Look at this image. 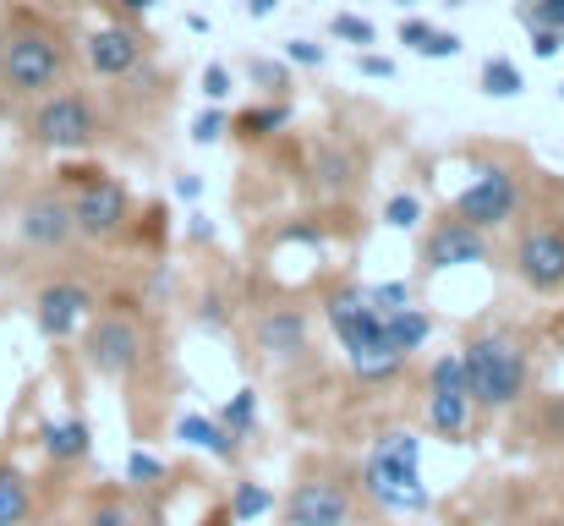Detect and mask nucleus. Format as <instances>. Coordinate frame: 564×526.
Wrapping results in <instances>:
<instances>
[{"label": "nucleus", "mask_w": 564, "mask_h": 526, "mask_svg": "<svg viewBox=\"0 0 564 526\" xmlns=\"http://www.w3.org/2000/svg\"><path fill=\"white\" fill-rule=\"evenodd\" d=\"M77 77V33L33 0H6L0 11V121H17L33 99Z\"/></svg>", "instance_id": "nucleus-1"}, {"label": "nucleus", "mask_w": 564, "mask_h": 526, "mask_svg": "<svg viewBox=\"0 0 564 526\" xmlns=\"http://www.w3.org/2000/svg\"><path fill=\"white\" fill-rule=\"evenodd\" d=\"M329 33H335L340 44H351V50H368L378 39V28L368 17H357V11H335V17H329Z\"/></svg>", "instance_id": "nucleus-28"}, {"label": "nucleus", "mask_w": 564, "mask_h": 526, "mask_svg": "<svg viewBox=\"0 0 564 526\" xmlns=\"http://www.w3.org/2000/svg\"><path fill=\"white\" fill-rule=\"evenodd\" d=\"M6 269H11V253H6V236H0V280H6Z\"/></svg>", "instance_id": "nucleus-43"}, {"label": "nucleus", "mask_w": 564, "mask_h": 526, "mask_svg": "<svg viewBox=\"0 0 564 526\" xmlns=\"http://www.w3.org/2000/svg\"><path fill=\"white\" fill-rule=\"evenodd\" d=\"M39 450H44V461H55V466H77V461H88V450H94V428H88L77 411H66L61 422H44V428H39Z\"/></svg>", "instance_id": "nucleus-17"}, {"label": "nucleus", "mask_w": 564, "mask_h": 526, "mask_svg": "<svg viewBox=\"0 0 564 526\" xmlns=\"http://www.w3.org/2000/svg\"><path fill=\"white\" fill-rule=\"evenodd\" d=\"M225 132H230V116H225L219 105H208V110L192 121V143H203V149H208V143H219Z\"/></svg>", "instance_id": "nucleus-33"}, {"label": "nucleus", "mask_w": 564, "mask_h": 526, "mask_svg": "<svg viewBox=\"0 0 564 526\" xmlns=\"http://www.w3.org/2000/svg\"><path fill=\"white\" fill-rule=\"evenodd\" d=\"M11 241H17V253H28V258H50V264L66 258L72 247H83V241H77L72 203H66V192L55 186V175L22 186V197L11 203Z\"/></svg>", "instance_id": "nucleus-7"}, {"label": "nucleus", "mask_w": 564, "mask_h": 526, "mask_svg": "<svg viewBox=\"0 0 564 526\" xmlns=\"http://www.w3.org/2000/svg\"><path fill=\"white\" fill-rule=\"evenodd\" d=\"M11 132H17V143H22L28 154L83 160V154H99V149H110V143L121 138V116H116V105H110L99 88H88V83L72 77L66 88L33 99V105L11 121Z\"/></svg>", "instance_id": "nucleus-2"}, {"label": "nucleus", "mask_w": 564, "mask_h": 526, "mask_svg": "<svg viewBox=\"0 0 564 526\" xmlns=\"http://www.w3.org/2000/svg\"><path fill=\"white\" fill-rule=\"evenodd\" d=\"M176 192H182V197H197V192H203V181H197L192 171H182L176 175Z\"/></svg>", "instance_id": "nucleus-42"}, {"label": "nucleus", "mask_w": 564, "mask_h": 526, "mask_svg": "<svg viewBox=\"0 0 564 526\" xmlns=\"http://www.w3.org/2000/svg\"><path fill=\"white\" fill-rule=\"evenodd\" d=\"M357 72H362V77H394V61H389V55H373V50H362V55H357Z\"/></svg>", "instance_id": "nucleus-39"}, {"label": "nucleus", "mask_w": 564, "mask_h": 526, "mask_svg": "<svg viewBox=\"0 0 564 526\" xmlns=\"http://www.w3.org/2000/svg\"><path fill=\"white\" fill-rule=\"evenodd\" d=\"M285 127H291V99H258L252 110H241V116L230 121V132L247 138V143H263V138H274V132H285Z\"/></svg>", "instance_id": "nucleus-21"}, {"label": "nucleus", "mask_w": 564, "mask_h": 526, "mask_svg": "<svg viewBox=\"0 0 564 526\" xmlns=\"http://www.w3.org/2000/svg\"><path fill=\"white\" fill-rule=\"evenodd\" d=\"M285 61L291 66H324V44L318 39H291L285 44Z\"/></svg>", "instance_id": "nucleus-37"}, {"label": "nucleus", "mask_w": 564, "mask_h": 526, "mask_svg": "<svg viewBox=\"0 0 564 526\" xmlns=\"http://www.w3.org/2000/svg\"><path fill=\"white\" fill-rule=\"evenodd\" d=\"M477 88H482L488 99H516V94L527 88V77H521V66H516L510 55H488L482 72H477Z\"/></svg>", "instance_id": "nucleus-24"}, {"label": "nucleus", "mask_w": 564, "mask_h": 526, "mask_svg": "<svg viewBox=\"0 0 564 526\" xmlns=\"http://www.w3.org/2000/svg\"><path fill=\"white\" fill-rule=\"evenodd\" d=\"M165 477H171V466L154 461L149 450H132V455H127V483H132V489H154V483H165Z\"/></svg>", "instance_id": "nucleus-31"}, {"label": "nucleus", "mask_w": 564, "mask_h": 526, "mask_svg": "<svg viewBox=\"0 0 564 526\" xmlns=\"http://www.w3.org/2000/svg\"><path fill=\"white\" fill-rule=\"evenodd\" d=\"M313 181H318L324 197H351L362 186V154L351 143H340V138H324L313 149Z\"/></svg>", "instance_id": "nucleus-15"}, {"label": "nucleus", "mask_w": 564, "mask_h": 526, "mask_svg": "<svg viewBox=\"0 0 564 526\" xmlns=\"http://www.w3.org/2000/svg\"><path fill=\"white\" fill-rule=\"evenodd\" d=\"M444 6H471V0H444Z\"/></svg>", "instance_id": "nucleus-46"}, {"label": "nucleus", "mask_w": 564, "mask_h": 526, "mask_svg": "<svg viewBox=\"0 0 564 526\" xmlns=\"http://www.w3.org/2000/svg\"><path fill=\"white\" fill-rule=\"evenodd\" d=\"M564 50V28H532V55L538 61H554Z\"/></svg>", "instance_id": "nucleus-38"}, {"label": "nucleus", "mask_w": 564, "mask_h": 526, "mask_svg": "<svg viewBox=\"0 0 564 526\" xmlns=\"http://www.w3.org/2000/svg\"><path fill=\"white\" fill-rule=\"evenodd\" d=\"M471 395L466 389H455V384H433L427 389V433H438V439H460L466 428H471Z\"/></svg>", "instance_id": "nucleus-18"}, {"label": "nucleus", "mask_w": 564, "mask_h": 526, "mask_svg": "<svg viewBox=\"0 0 564 526\" xmlns=\"http://www.w3.org/2000/svg\"><path fill=\"white\" fill-rule=\"evenodd\" d=\"M383 225H389V230H416V225H422V197H416V192H394V197L383 203Z\"/></svg>", "instance_id": "nucleus-30"}, {"label": "nucleus", "mask_w": 564, "mask_h": 526, "mask_svg": "<svg viewBox=\"0 0 564 526\" xmlns=\"http://www.w3.org/2000/svg\"><path fill=\"white\" fill-rule=\"evenodd\" d=\"M411 50H416L422 61H455V55H460V33H449V28H433V22H427V28H422V39H416Z\"/></svg>", "instance_id": "nucleus-29"}, {"label": "nucleus", "mask_w": 564, "mask_h": 526, "mask_svg": "<svg viewBox=\"0 0 564 526\" xmlns=\"http://www.w3.org/2000/svg\"><path fill=\"white\" fill-rule=\"evenodd\" d=\"M368 302H373L378 313H394V308H405V302H411V286H405V280H383V286H368Z\"/></svg>", "instance_id": "nucleus-34"}, {"label": "nucleus", "mask_w": 564, "mask_h": 526, "mask_svg": "<svg viewBox=\"0 0 564 526\" xmlns=\"http://www.w3.org/2000/svg\"><path fill=\"white\" fill-rule=\"evenodd\" d=\"M324 313H329V324H335V335H340L346 351L389 346V341H383V313L368 302V291H351V286H346V291H335V297L324 302Z\"/></svg>", "instance_id": "nucleus-14"}, {"label": "nucleus", "mask_w": 564, "mask_h": 526, "mask_svg": "<svg viewBox=\"0 0 564 526\" xmlns=\"http://www.w3.org/2000/svg\"><path fill=\"white\" fill-rule=\"evenodd\" d=\"M427 335H433V319H427V308H411V302H405V308L383 313V341H389L394 351H405V356H411V351L422 346Z\"/></svg>", "instance_id": "nucleus-23"}, {"label": "nucleus", "mask_w": 564, "mask_h": 526, "mask_svg": "<svg viewBox=\"0 0 564 526\" xmlns=\"http://www.w3.org/2000/svg\"><path fill=\"white\" fill-rule=\"evenodd\" d=\"M149 55H154V39L143 33L138 17H121V11H110L105 22H94V28L77 33V61L88 66L94 83H121V77H132Z\"/></svg>", "instance_id": "nucleus-10"}, {"label": "nucleus", "mask_w": 564, "mask_h": 526, "mask_svg": "<svg viewBox=\"0 0 564 526\" xmlns=\"http://www.w3.org/2000/svg\"><path fill=\"white\" fill-rule=\"evenodd\" d=\"M83 526H138V522H132V511H127L121 500H99V505L88 511V522Z\"/></svg>", "instance_id": "nucleus-36"}, {"label": "nucleus", "mask_w": 564, "mask_h": 526, "mask_svg": "<svg viewBox=\"0 0 564 526\" xmlns=\"http://www.w3.org/2000/svg\"><path fill=\"white\" fill-rule=\"evenodd\" d=\"M394 6H400V11H411V6H422V0H394Z\"/></svg>", "instance_id": "nucleus-44"}, {"label": "nucleus", "mask_w": 564, "mask_h": 526, "mask_svg": "<svg viewBox=\"0 0 564 526\" xmlns=\"http://www.w3.org/2000/svg\"><path fill=\"white\" fill-rule=\"evenodd\" d=\"M521 28H564V0H521Z\"/></svg>", "instance_id": "nucleus-32"}, {"label": "nucleus", "mask_w": 564, "mask_h": 526, "mask_svg": "<svg viewBox=\"0 0 564 526\" xmlns=\"http://www.w3.org/2000/svg\"><path fill=\"white\" fill-rule=\"evenodd\" d=\"M510 269L532 297H564V214L560 208H527L516 219Z\"/></svg>", "instance_id": "nucleus-9"}, {"label": "nucleus", "mask_w": 564, "mask_h": 526, "mask_svg": "<svg viewBox=\"0 0 564 526\" xmlns=\"http://www.w3.org/2000/svg\"><path fill=\"white\" fill-rule=\"evenodd\" d=\"M50 175H55V186L72 203V219H77V241L83 247H121L138 230V197H132V186L110 165H99L94 154L61 160Z\"/></svg>", "instance_id": "nucleus-3"}, {"label": "nucleus", "mask_w": 564, "mask_h": 526, "mask_svg": "<svg viewBox=\"0 0 564 526\" xmlns=\"http://www.w3.org/2000/svg\"><path fill=\"white\" fill-rule=\"evenodd\" d=\"M203 99H208V105H225V99H230V72H225L219 61L203 66Z\"/></svg>", "instance_id": "nucleus-35"}, {"label": "nucleus", "mask_w": 564, "mask_h": 526, "mask_svg": "<svg viewBox=\"0 0 564 526\" xmlns=\"http://www.w3.org/2000/svg\"><path fill=\"white\" fill-rule=\"evenodd\" d=\"M83 362L99 373V378H138L143 362H149V324L132 302H110V308H94V319L83 324Z\"/></svg>", "instance_id": "nucleus-8"}, {"label": "nucleus", "mask_w": 564, "mask_h": 526, "mask_svg": "<svg viewBox=\"0 0 564 526\" xmlns=\"http://www.w3.org/2000/svg\"><path fill=\"white\" fill-rule=\"evenodd\" d=\"M33 516H39V494L28 472L0 455V526H33Z\"/></svg>", "instance_id": "nucleus-19"}, {"label": "nucleus", "mask_w": 564, "mask_h": 526, "mask_svg": "<svg viewBox=\"0 0 564 526\" xmlns=\"http://www.w3.org/2000/svg\"><path fill=\"white\" fill-rule=\"evenodd\" d=\"M176 439H187L192 450H208V455H219V461H241V439H236L219 417H197V411H187V417L176 422Z\"/></svg>", "instance_id": "nucleus-20"}, {"label": "nucleus", "mask_w": 564, "mask_h": 526, "mask_svg": "<svg viewBox=\"0 0 564 526\" xmlns=\"http://www.w3.org/2000/svg\"><path fill=\"white\" fill-rule=\"evenodd\" d=\"M219 422H225L236 439H247V433H252V422H258V395H252V389H236V400H225V406H219Z\"/></svg>", "instance_id": "nucleus-27"}, {"label": "nucleus", "mask_w": 564, "mask_h": 526, "mask_svg": "<svg viewBox=\"0 0 564 526\" xmlns=\"http://www.w3.org/2000/svg\"><path fill=\"white\" fill-rule=\"evenodd\" d=\"M527 208H532V171L521 160H482L471 171V181L455 192V203H449V214L477 225L482 236L516 225Z\"/></svg>", "instance_id": "nucleus-5"}, {"label": "nucleus", "mask_w": 564, "mask_h": 526, "mask_svg": "<svg viewBox=\"0 0 564 526\" xmlns=\"http://www.w3.org/2000/svg\"><path fill=\"white\" fill-rule=\"evenodd\" d=\"M230 522H258V516H269L274 511V494H269V483H252V477H241L236 489H230Z\"/></svg>", "instance_id": "nucleus-26"}, {"label": "nucleus", "mask_w": 564, "mask_h": 526, "mask_svg": "<svg viewBox=\"0 0 564 526\" xmlns=\"http://www.w3.org/2000/svg\"><path fill=\"white\" fill-rule=\"evenodd\" d=\"M357 511V489L340 477H302L285 500V526H346Z\"/></svg>", "instance_id": "nucleus-13"}, {"label": "nucleus", "mask_w": 564, "mask_h": 526, "mask_svg": "<svg viewBox=\"0 0 564 526\" xmlns=\"http://www.w3.org/2000/svg\"><path fill=\"white\" fill-rule=\"evenodd\" d=\"M110 6H116L121 17H138V22H143V17L154 11V0H110Z\"/></svg>", "instance_id": "nucleus-40"}, {"label": "nucleus", "mask_w": 564, "mask_h": 526, "mask_svg": "<svg viewBox=\"0 0 564 526\" xmlns=\"http://www.w3.org/2000/svg\"><path fill=\"white\" fill-rule=\"evenodd\" d=\"M460 378L477 411H510L532 384V351L516 330H482L460 346Z\"/></svg>", "instance_id": "nucleus-4"}, {"label": "nucleus", "mask_w": 564, "mask_h": 526, "mask_svg": "<svg viewBox=\"0 0 564 526\" xmlns=\"http://www.w3.org/2000/svg\"><path fill=\"white\" fill-rule=\"evenodd\" d=\"M482 258H488V236H482L477 225L455 219V214H438V219L427 225L422 247H416V264H422V275L466 269V264H482Z\"/></svg>", "instance_id": "nucleus-12"}, {"label": "nucleus", "mask_w": 564, "mask_h": 526, "mask_svg": "<svg viewBox=\"0 0 564 526\" xmlns=\"http://www.w3.org/2000/svg\"><path fill=\"white\" fill-rule=\"evenodd\" d=\"M538 526H564V516H549V522H538Z\"/></svg>", "instance_id": "nucleus-45"}, {"label": "nucleus", "mask_w": 564, "mask_h": 526, "mask_svg": "<svg viewBox=\"0 0 564 526\" xmlns=\"http://www.w3.org/2000/svg\"><path fill=\"white\" fill-rule=\"evenodd\" d=\"M247 77H252V88L263 94V99H291V61H269V55H252L247 61Z\"/></svg>", "instance_id": "nucleus-25"}, {"label": "nucleus", "mask_w": 564, "mask_h": 526, "mask_svg": "<svg viewBox=\"0 0 564 526\" xmlns=\"http://www.w3.org/2000/svg\"><path fill=\"white\" fill-rule=\"evenodd\" d=\"M346 362H351V373H357L362 384H394L411 356L394 346H362V351H346Z\"/></svg>", "instance_id": "nucleus-22"}, {"label": "nucleus", "mask_w": 564, "mask_h": 526, "mask_svg": "<svg viewBox=\"0 0 564 526\" xmlns=\"http://www.w3.org/2000/svg\"><path fill=\"white\" fill-rule=\"evenodd\" d=\"M274 6H280V0H241L247 17H274Z\"/></svg>", "instance_id": "nucleus-41"}, {"label": "nucleus", "mask_w": 564, "mask_h": 526, "mask_svg": "<svg viewBox=\"0 0 564 526\" xmlns=\"http://www.w3.org/2000/svg\"><path fill=\"white\" fill-rule=\"evenodd\" d=\"M94 308H99L94 286H83L72 275H55L33 291V324L44 341H77V330L94 319Z\"/></svg>", "instance_id": "nucleus-11"}, {"label": "nucleus", "mask_w": 564, "mask_h": 526, "mask_svg": "<svg viewBox=\"0 0 564 526\" xmlns=\"http://www.w3.org/2000/svg\"><path fill=\"white\" fill-rule=\"evenodd\" d=\"M252 335H258V351H263V356L285 362V356L307 351V313H302V308H269V313H258Z\"/></svg>", "instance_id": "nucleus-16"}, {"label": "nucleus", "mask_w": 564, "mask_h": 526, "mask_svg": "<svg viewBox=\"0 0 564 526\" xmlns=\"http://www.w3.org/2000/svg\"><path fill=\"white\" fill-rule=\"evenodd\" d=\"M560 99H564V83H560Z\"/></svg>", "instance_id": "nucleus-47"}, {"label": "nucleus", "mask_w": 564, "mask_h": 526, "mask_svg": "<svg viewBox=\"0 0 564 526\" xmlns=\"http://www.w3.org/2000/svg\"><path fill=\"white\" fill-rule=\"evenodd\" d=\"M362 489L373 494L383 511H394V516L427 511L433 494H427V483H422V439L405 433V428L378 433L368 461H362Z\"/></svg>", "instance_id": "nucleus-6"}]
</instances>
